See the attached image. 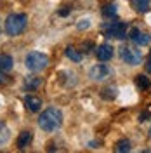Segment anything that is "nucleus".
Returning a JSON list of instances; mask_svg holds the SVG:
<instances>
[{
  "label": "nucleus",
  "mask_w": 151,
  "mask_h": 153,
  "mask_svg": "<svg viewBox=\"0 0 151 153\" xmlns=\"http://www.w3.org/2000/svg\"><path fill=\"white\" fill-rule=\"evenodd\" d=\"M63 125V111L59 108H45L42 115L38 117V127L45 132H54Z\"/></svg>",
  "instance_id": "1"
},
{
  "label": "nucleus",
  "mask_w": 151,
  "mask_h": 153,
  "mask_svg": "<svg viewBox=\"0 0 151 153\" xmlns=\"http://www.w3.org/2000/svg\"><path fill=\"white\" fill-rule=\"evenodd\" d=\"M28 25V16L24 12H14L9 14L5 19V33L9 37H16L19 33H23Z\"/></svg>",
  "instance_id": "2"
},
{
  "label": "nucleus",
  "mask_w": 151,
  "mask_h": 153,
  "mask_svg": "<svg viewBox=\"0 0 151 153\" xmlns=\"http://www.w3.org/2000/svg\"><path fill=\"white\" fill-rule=\"evenodd\" d=\"M24 65L30 71H35V73L42 71L49 66V56L44 52H38V51H31L24 57Z\"/></svg>",
  "instance_id": "3"
},
{
  "label": "nucleus",
  "mask_w": 151,
  "mask_h": 153,
  "mask_svg": "<svg viewBox=\"0 0 151 153\" xmlns=\"http://www.w3.org/2000/svg\"><path fill=\"white\" fill-rule=\"evenodd\" d=\"M127 23L123 21H108L103 25V35L108 38H116V40H123L127 37Z\"/></svg>",
  "instance_id": "4"
},
{
  "label": "nucleus",
  "mask_w": 151,
  "mask_h": 153,
  "mask_svg": "<svg viewBox=\"0 0 151 153\" xmlns=\"http://www.w3.org/2000/svg\"><path fill=\"white\" fill-rule=\"evenodd\" d=\"M120 57H122V61H125L129 66H137L142 61V52L139 49L130 47V45H122L120 47Z\"/></svg>",
  "instance_id": "5"
},
{
  "label": "nucleus",
  "mask_w": 151,
  "mask_h": 153,
  "mask_svg": "<svg viewBox=\"0 0 151 153\" xmlns=\"http://www.w3.org/2000/svg\"><path fill=\"white\" fill-rule=\"evenodd\" d=\"M111 75H113V70L108 66V65H104V61L89 70V76H90V80H94V82H103L106 78H110Z\"/></svg>",
  "instance_id": "6"
},
{
  "label": "nucleus",
  "mask_w": 151,
  "mask_h": 153,
  "mask_svg": "<svg viewBox=\"0 0 151 153\" xmlns=\"http://www.w3.org/2000/svg\"><path fill=\"white\" fill-rule=\"evenodd\" d=\"M129 38L132 40L135 45H139V47L151 44V35L150 33H146V31H142V30H139V28H132L130 30V31H129Z\"/></svg>",
  "instance_id": "7"
},
{
  "label": "nucleus",
  "mask_w": 151,
  "mask_h": 153,
  "mask_svg": "<svg viewBox=\"0 0 151 153\" xmlns=\"http://www.w3.org/2000/svg\"><path fill=\"white\" fill-rule=\"evenodd\" d=\"M115 54V47L111 44H101V45H97L95 47V57L99 59V61H110Z\"/></svg>",
  "instance_id": "8"
},
{
  "label": "nucleus",
  "mask_w": 151,
  "mask_h": 153,
  "mask_svg": "<svg viewBox=\"0 0 151 153\" xmlns=\"http://www.w3.org/2000/svg\"><path fill=\"white\" fill-rule=\"evenodd\" d=\"M31 141H33V132L31 131H23V132H19L16 144H18L19 150H26L30 144H31Z\"/></svg>",
  "instance_id": "9"
},
{
  "label": "nucleus",
  "mask_w": 151,
  "mask_h": 153,
  "mask_svg": "<svg viewBox=\"0 0 151 153\" xmlns=\"http://www.w3.org/2000/svg\"><path fill=\"white\" fill-rule=\"evenodd\" d=\"M24 106H26V110L37 113L38 110L42 108V99L37 97V96H33V94H28L26 97H24Z\"/></svg>",
  "instance_id": "10"
},
{
  "label": "nucleus",
  "mask_w": 151,
  "mask_h": 153,
  "mask_svg": "<svg viewBox=\"0 0 151 153\" xmlns=\"http://www.w3.org/2000/svg\"><path fill=\"white\" fill-rule=\"evenodd\" d=\"M40 85H42V78H40V76L30 75V76H26V80H24V89H26V91H37Z\"/></svg>",
  "instance_id": "11"
},
{
  "label": "nucleus",
  "mask_w": 151,
  "mask_h": 153,
  "mask_svg": "<svg viewBox=\"0 0 151 153\" xmlns=\"http://www.w3.org/2000/svg\"><path fill=\"white\" fill-rule=\"evenodd\" d=\"M14 66V59L10 54H0V70L2 71H10Z\"/></svg>",
  "instance_id": "12"
},
{
  "label": "nucleus",
  "mask_w": 151,
  "mask_h": 153,
  "mask_svg": "<svg viewBox=\"0 0 151 153\" xmlns=\"http://www.w3.org/2000/svg\"><path fill=\"white\" fill-rule=\"evenodd\" d=\"M116 96H118V87L116 85H108V87H104L103 91H101V97L106 99V101H111V99H115Z\"/></svg>",
  "instance_id": "13"
},
{
  "label": "nucleus",
  "mask_w": 151,
  "mask_h": 153,
  "mask_svg": "<svg viewBox=\"0 0 151 153\" xmlns=\"http://www.w3.org/2000/svg\"><path fill=\"white\" fill-rule=\"evenodd\" d=\"M135 85H137V89H139V91H148V89L151 87L150 76H146V75H137V76H135Z\"/></svg>",
  "instance_id": "14"
},
{
  "label": "nucleus",
  "mask_w": 151,
  "mask_h": 153,
  "mask_svg": "<svg viewBox=\"0 0 151 153\" xmlns=\"http://www.w3.org/2000/svg\"><path fill=\"white\" fill-rule=\"evenodd\" d=\"M64 54H66V57H70L73 63H80V61L84 59V54H80V52H78L75 47H71V45H68V47H66Z\"/></svg>",
  "instance_id": "15"
},
{
  "label": "nucleus",
  "mask_w": 151,
  "mask_h": 153,
  "mask_svg": "<svg viewBox=\"0 0 151 153\" xmlns=\"http://www.w3.org/2000/svg\"><path fill=\"white\" fill-rule=\"evenodd\" d=\"M10 139V131L7 124H4V122H0V146H4V144H7V141Z\"/></svg>",
  "instance_id": "16"
},
{
  "label": "nucleus",
  "mask_w": 151,
  "mask_h": 153,
  "mask_svg": "<svg viewBox=\"0 0 151 153\" xmlns=\"http://www.w3.org/2000/svg\"><path fill=\"white\" fill-rule=\"evenodd\" d=\"M151 0H132V7L137 12H148L150 10Z\"/></svg>",
  "instance_id": "17"
},
{
  "label": "nucleus",
  "mask_w": 151,
  "mask_h": 153,
  "mask_svg": "<svg viewBox=\"0 0 151 153\" xmlns=\"http://www.w3.org/2000/svg\"><path fill=\"white\" fill-rule=\"evenodd\" d=\"M116 14H118V9H116L115 4H108V5L103 7V18L111 19V18H116Z\"/></svg>",
  "instance_id": "18"
},
{
  "label": "nucleus",
  "mask_w": 151,
  "mask_h": 153,
  "mask_svg": "<svg viewBox=\"0 0 151 153\" xmlns=\"http://www.w3.org/2000/svg\"><path fill=\"white\" fill-rule=\"evenodd\" d=\"M115 150L118 153H129L132 150V143H130L129 139H120V141L116 143V146H115Z\"/></svg>",
  "instance_id": "19"
},
{
  "label": "nucleus",
  "mask_w": 151,
  "mask_h": 153,
  "mask_svg": "<svg viewBox=\"0 0 151 153\" xmlns=\"http://www.w3.org/2000/svg\"><path fill=\"white\" fill-rule=\"evenodd\" d=\"M89 26H90V21H89V19H80L78 25H76V28L78 30H87Z\"/></svg>",
  "instance_id": "20"
},
{
  "label": "nucleus",
  "mask_w": 151,
  "mask_h": 153,
  "mask_svg": "<svg viewBox=\"0 0 151 153\" xmlns=\"http://www.w3.org/2000/svg\"><path fill=\"white\" fill-rule=\"evenodd\" d=\"M89 47H94V44H92V42H85L84 45H82V49H84V54L90 52V49H89Z\"/></svg>",
  "instance_id": "21"
},
{
  "label": "nucleus",
  "mask_w": 151,
  "mask_h": 153,
  "mask_svg": "<svg viewBox=\"0 0 151 153\" xmlns=\"http://www.w3.org/2000/svg\"><path fill=\"white\" fill-rule=\"evenodd\" d=\"M7 82H9V76L4 75V73H2V70H0V85H4V84H7Z\"/></svg>",
  "instance_id": "22"
},
{
  "label": "nucleus",
  "mask_w": 151,
  "mask_h": 153,
  "mask_svg": "<svg viewBox=\"0 0 151 153\" xmlns=\"http://www.w3.org/2000/svg\"><path fill=\"white\" fill-rule=\"evenodd\" d=\"M146 71H150V73H151V54L148 56V63H146Z\"/></svg>",
  "instance_id": "23"
},
{
  "label": "nucleus",
  "mask_w": 151,
  "mask_h": 153,
  "mask_svg": "<svg viewBox=\"0 0 151 153\" xmlns=\"http://www.w3.org/2000/svg\"><path fill=\"white\" fill-rule=\"evenodd\" d=\"M148 117H150V113H148V111H144V113L139 117V120H141V122H144V120H148Z\"/></svg>",
  "instance_id": "24"
},
{
  "label": "nucleus",
  "mask_w": 151,
  "mask_h": 153,
  "mask_svg": "<svg viewBox=\"0 0 151 153\" xmlns=\"http://www.w3.org/2000/svg\"><path fill=\"white\" fill-rule=\"evenodd\" d=\"M150 137H151V129H150Z\"/></svg>",
  "instance_id": "25"
}]
</instances>
